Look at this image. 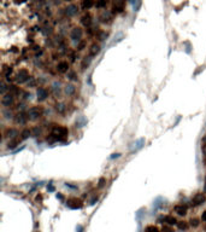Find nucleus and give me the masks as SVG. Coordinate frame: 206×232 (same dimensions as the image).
<instances>
[{
  "mask_svg": "<svg viewBox=\"0 0 206 232\" xmlns=\"http://www.w3.org/2000/svg\"><path fill=\"white\" fill-rule=\"evenodd\" d=\"M28 118H29V115H28V114H24V113H18L17 115L14 116V121H16V123H19V124H24V123H27Z\"/></svg>",
  "mask_w": 206,
  "mask_h": 232,
  "instance_id": "nucleus-13",
  "label": "nucleus"
},
{
  "mask_svg": "<svg viewBox=\"0 0 206 232\" xmlns=\"http://www.w3.org/2000/svg\"><path fill=\"white\" fill-rule=\"evenodd\" d=\"M104 185H105V179H104V178H101V179L99 180V187H103Z\"/></svg>",
  "mask_w": 206,
  "mask_h": 232,
  "instance_id": "nucleus-39",
  "label": "nucleus"
},
{
  "mask_svg": "<svg viewBox=\"0 0 206 232\" xmlns=\"http://www.w3.org/2000/svg\"><path fill=\"white\" fill-rule=\"evenodd\" d=\"M174 210H175V213H177L179 215H186V214H187V207L183 206V204H177V206H175Z\"/></svg>",
  "mask_w": 206,
  "mask_h": 232,
  "instance_id": "nucleus-16",
  "label": "nucleus"
},
{
  "mask_svg": "<svg viewBox=\"0 0 206 232\" xmlns=\"http://www.w3.org/2000/svg\"><path fill=\"white\" fill-rule=\"evenodd\" d=\"M86 124V120L85 117H80L77 121H76V127H83Z\"/></svg>",
  "mask_w": 206,
  "mask_h": 232,
  "instance_id": "nucleus-32",
  "label": "nucleus"
},
{
  "mask_svg": "<svg viewBox=\"0 0 206 232\" xmlns=\"http://www.w3.org/2000/svg\"><path fill=\"white\" fill-rule=\"evenodd\" d=\"M40 134V129L37 128V127H35L34 129H33V135H39Z\"/></svg>",
  "mask_w": 206,
  "mask_h": 232,
  "instance_id": "nucleus-38",
  "label": "nucleus"
},
{
  "mask_svg": "<svg viewBox=\"0 0 206 232\" xmlns=\"http://www.w3.org/2000/svg\"><path fill=\"white\" fill-rule=\"evenodd\" d=\"M86 41L85 40H81L80 42H77V46H76V48H77V51H82V50H85V47H86Z\"/></svg>",
  "mask_w": 206,
  "mask_h": 232,
  "instance_id": "nucleus-30",
  "label": "nucleus"
},
{
  "mask_svg": "<svg viewBox=\"0 0 206 232\" xmlns=\"http://www.w3.org/2000/svg\"><path fill=\"white\" fill-rule=\"evenodd\" d=\"M204 192L206 194V175H205V187H204Z\"/></svg>",
  "mask_w": 206,
  "mask_h": 232,
  "instance_id": "nucleus-47",
  "label": "nucleus"
},
{
  "mask_svg": "<svg viewBox=\"0 0 206 232\" xmlns=\"http://www.w3.org/2000/svg\"><path fill=\"white\" fill-rule=\"evenodd\" d=\"M48 190H50V191H53V190H54V187H53V186H50V187H48Z\"/></svg>",
  "mask_w": 206,
  "mask_h": 232,
  "instance_id": "nucleus-46",
  "label": "nucleus"
},
{
  "mask_svg": "<svg viewBox=\"0 0 206 232\" xmlns=\"http://www.w3.org/2000/svg\"><path fill=\"white\" fill-rule=\"evenodd\" d=\"M68 76H69V79H70V80H77V78H76L75 73H69V74H68Z\"/></svg>",
  "mask_w": 206,
  "mask_h": 232,
  "instance_id": "nucleus-36",
  "label": "nucleus"
},
{
  "mask_svg": "<svg viewBox=\"0 0 206 232\" xmlns=\"http://www.w3.org/2000/svg\"><path fill=\"white\" fill-rule=\"evenodd\" d=\"M82 35H83V31H82V29H81V28L75 27V28H72V29H71V33H70V38H71V40L80 42V41H81V39H82Z\"/></svg>",
  "mask_w": 206,
  "mask_h": 232,
  "instance_id": "nucleus-5",
  "label": "nucleus"
},
{
  "mask_svg": "<svg viewBox=\"0 0 206 232\" xmlns=\"http://www.w3.org/2000/svg\"><path fill=\"white\" fill-rule=\"evenodd\" d=\"M108 4V0H97L95 2V7L97 8H105Z\"/></svg>",
  "mask_w": 206,
  "mask_h": 232,
  "instance_id": "nucleus-25",
  "label": "nucleus"
},
{
  "mask_svg": "<svg viewBox=\"0 0 206 232\" xmlns=\"http://www.w3.org/2000/svg\"><path fill=\"white\" fill-rule=\"evenodd\" d=\"M125 8V0H116L113 4H112V7H111V13L113 15H118V13H122Z\"/></svg>",
  "mask_w": 206,
  "mask_h": 232,
  "instance_id": "nucleus-3",
  "label": "nucleus"
},
{
  "mask_svg": "<svg viewBox=\"0 0 206 232\" xmlns=\"http://www.w3.org/2000/svg\"><path fill=\"white\" fill-rule=\"evenodd\" d=\"M65 10H66L65 12H66L68 16H75V15L79 12V7H77L76 5H70V6H68Z\"/></svg>",
  "mask_w": 206,
  "mask_h": 232,
  "instance_id": "nucleus-17",
  "label": "nucleus"
},
{
  "mask_svg": "<svg viewBox=\"0 0 206 232\" xmlns=\"http://www.w3.org/2000/svg\"><path fill=\"white\" fill-rule=\"evenodd\" d=\"M201 152H203V162L206 166V135H204L201 140Z\"/></svg>",
  "mask_w": 206,
  "mask_h": 232,
  "instance_id": "nucleus-22",
  "label": "nucleus"
},
{
  "mask_svg": "<svg viewBox=\"0 0 206 232\" xmlns=\"http://www.w3.org/2000/svg\"><path fill=\"white\" fill-rule=\"evenodd\" d=\"M145 232H162L158 227H156V226H153V225H150V226H147L146 229H145Z\"/></svg>",
  "mask_w": 206,
  "mask_h": 232,
  "instance_id": "nucleus-29",
  "label": "nucleus"
},
{
  "mask_svg": "<svg viewBox=\"0 0 206 232\" xmlns=\"http://www.w3.org/2000/svg\"><path fill=\"white\" fill-rule=\"evenodd\" d=\"M43 114V108L40 107V105H36V107H31L29 110H28V115L29 118L31 120H37L39 117H41Z\"/></svg>",
  "mask_w": 206,
  "mask_h": 232,
  "instance_id": "nucleus-2",
  "label": "nucleus"
},
{
  "mask_svg": "<svg viewBox=\"0 0 206 232\" xmlns=\"http://www.w3.org/2000/svg\"><path fill=\"white\" fill-rule=\"evenodd\" d=\"M93 6H95L94 0H82L81 1V8L82 10H91Z\"/></svg>",
  "mask_w": 206,
  "mask_h": 232,
  "instance_id": "nucleus-15",
  "label": "nucleus"
},
{
  "mask_svg": "<svg viewBox=\"0 0 206 232\" xmlns=\"http://www.w3.org/2000/svg\"><path fill=\"white\" fill-rule=\"evenodd\" d=\"M162 232H174L172 230V227H171V225H163V227H162Z\"/></svg>",
  "mask_w": 206,
  "mask_h": 232,
  "instance_id": "nucleus-33",
  "label": "nucleus"
},
{
  "mask_svg": "<svg viewBox=\"0 0 206 232\" xmlns=\"http://www.w3.org/2000/svg\"><path fill=\"white\" fill-rule=\"evenodd\" d=\"M37 232H40V231H37Z\"/></svg>",
  "mask_w": 206,
  "mask_h": 232,
  "instance_id": "nucleus-49",
  "label": "nucleus"
},
{
  "mask_svg": "<svg viewBox=\"0 0 206 232\" xmlns=\"http://www.w3.org/2000/svg\"><path fill=\"white\" fill-rule=\"evenodd\" d=\"M21 141H22L21 138H13V139H11V140L7 143V149H14L17 145L21 144Z\"/></svg>",
  "mask_w": 206,
  "mask_h": 232,
  "instance_id": "nucleus-18",
  "label": "nucleus"
},
{
  "mask_svg": "<svg viewBox=\"0 0 206 232\" xmlns=\"http://www.w3.org/2000/svg\"><path fill=\"white\" fill-rule=\"evenodd\" d=\"M112 15H113V13H106V12L103 13V15L100 16L101 22H103V23H107V24H108V23H112V19H113V18H112Z\"/></svg>",
  "mask_w": 206,
  "mask_h": 232,
  "instance_id": "nucleus-21",
  "label": "nucleus"
},
{
  "mask_svg": "<svg viewBox=\"0 0 206 232\" xmlns=\"http://www.w3.org/2000/svg\"><path fill=\"white\" fill-rule=\"evenodd\" d=\"M97 201H98V197H94V198L91 201V204H92V206H93V204H95V202H97Z\"/></svg>",
  "mask_w": 206,
  "mask_h": 232,
  "instance_id": "nucleus-41",
  "label": "nucleus"
},
{
  "mask_svg": "<svg viewBox=\"0 0 206 232\" xmlns=\"http://www.w3.org/2000/svg\"><path fill=\"white\" fill-rule=\"evenodd\" d=\"M64 92L68 94V96H72L75 92H76V87L72 85V84H68L64 88Z\"/></svg>",
  "mask_w": 206,
  "mask_h": 232,
  "instance_id": "nucleus-20",
  "label": "nucleus"
},
{
  "mask_svg": "<svg viewBox=\"0 0 206 232\" xmlns=\"http://www.w3.org/2000/svg\"><path fill=\"white\" fill-rule=\"evenodd\" d=\"M36 96H37V99H39V101H45V99L48 98L50 92H48V90L45 88V87H39L37 91H36Z\"/></svg>",
  "mask_w": 206,
  "mask_h": 232,
  "instance_id": "nucleus-8",
  "label": "nucleus"
},
{
  "mask_svg": "<svg viewBox=\"0 0 206 232\" xmlns=\"http://www.w3.org/2000/svg\"><path fill=\"white\" fill-rule=\"evenodd\" d=\"M114 157H119V154H113V155L111 156V158H114Z\"/></svg>",
  "mask_w": 206,
  "mask_h": 232,
  "instance_id": "nucleus-43",
  "label": "nucleus"
},
{
  "mask_svg": "<svg viewBox=\"0 0 206 232\" xmlns=\"http://www.w3.org/2000/svg\"><path fill=\"white\" fill-rule=\"evenodd\" d=\"M100 45L99 44H97V42H93L92 45H91V47H89V51H88V53H89V56L91 57H97L98 55H99V52H100Z\"/></svg>",
  "mask_w": 206,
  "mask_h": 232,
  "instance_id": "nucleus-12",
  "label": "nucleus"
},
{
  "mask_svg": "<svg viewBox=\"0 0 206 232\" xmlns=\"http://www.w3.org/2000/svg\"><path fill=\"white\" fill-rule=\"evenodd\" d=\"M70 58H71L70 61L74 63V62L76 61V53H75V52H71V55H70Z\"/></svg>",
  "mask_w": 206,
  "mask_h": 232,
  "instance_id": "nucleus-37",
  "label": "nucleus"
},
{
  "mask_svg": "<svg viewBox=\"0 0 206 232\" xmlns=\"http://www.w3.org/2000/svg\"><path fill=\"white\" fill-rule=\"evenodd\" d=\"M205 201H206L205 194L200 192V194H197V195L193 197V200H192V204H193V206H200V204H203Z\"/></svg>",
  "mask_w": 206,
  "mask_h": 232,
  "instance_id": "nucleus-9",
  "label": "nucleus"
},
{
  "mask_svg": "<svg viewBox=\"0 0 206 232\" xmlns=\"http://www.w3.org/2000/svg\"><path fill=\"white\" fill-rule=\"evenodd\" d=\"M143 145H145V139L143 138H141V139H139L136 141V149H141Z\"/></svg>",
  "mask_w": 206,
  "mask_h": 232,
  "instance_id": "nucleus-34",
  "label": "nucleus"
},
{
  "mask_svg": "<svg viewBox=\"0 0 206 232\" xmlns=\"http://www.w3.org/2000/svg\"><path fill=\"white\" fill-rule=\"evenodd\" d=\"M91 61H92V57H91V56H88V57H85V58H83L82 64H81L82 70H85L86 68H88V67L91 65Z\"/></svg>",
  "mask_w": 206,
  "mask_h": 232,
  "instance_id": "nucleus-24",
  "label": "nucleus"
},
{
  "mask_svg": "<svg viewBox=\"0 0 206 232\" xmlns=\"http://www.w3.org/2000/svg\"><path fill=\"white\" fill-rule=\"evenodd\" d=\"M177 226H179L180 230H183V231L188 229V224H187L186 221H179V223H177Z\"/></svg>",
  "mask_w": 206,
  "mask_h": 232,
  "instance_id": "nucleus-31",
  "label": "nucleus"
},
{
  "mask_svg": "<svg viewBox=\"0 0 206 232\" xmlns=\"http://www.w3.org/2000/svg\"><path fill=\"white\" fill-rule=\"evenodd\" d=\"M11 73H12V68H11V67H5V68H2V74H4L6 78H8V76L11 75Z\"/></svg>",
  "mask_w": 206,
  "mask_h": 232,
  "instance_id": "nucleus-28",
  "label": "nucleus"
},
{
  "mask_svg": "<svg viewBox=\"0 0 206 232\" xmlns=\"http://www.w3.org/2000/svg\"><path fill=\"white\" fill-rule=\"evenodd\" d=\"M66 206L69 208H71V209H81L83 207V203L79 198H70V200H68Z\"/></svg>",
  "mask_w": 206,
  "mask_h": 232,
  "instance_id": "nucleus-6",
  "label": "nucleus"
},
{
  "mask_svg": "<svg viewBox=\"0 0 206 232\" xmlns=\"http://www.w3.org/2000/svg\"><path fill=\"white\" fill-rule=\"evenodd\" d=\"M56 110H57L59 114H64L65 110H66V107H65L63 103H58V104H56Z\"/></svg>",
  "mask_w": 206,
  "mask_h": 232,
  "instance_id": "nucleus-27",
  "label": "nucleus"
},
{
  "mask_svg": "<svg viewBox=\"0 0 206 232\" xmlns=\"http://www.w3.org/2000/svg\"><path fill=\"white\" fill-rule=\"evenodd\" d=\"M8 92L12 93L13 96H17V94H21V93H22V91H21L17 86H10V87H8Z\"/></svg>",
  "mask_w": 206,
  "mask_h": 232,
  "instance_id": "nucleus-26",
  "label": "nucleus"
},
{
  "mask_svg": "<svg viewBox=\"0 0 206 232\" xmlns=\"http://www.w3.org/2000/svg\"><path fill=\"white\" fill-rule=\"evenodd\" d=\"M24 0H14V2H17V4H19V2H23Z\"/></svg>",
  "mask_w": 206,
  "mask_h": 232,
  "instance_id": "nucleus-45",
  "label": "nucleus"
},
{
  "mask_svg": "<svg viewBox=\"0 0 206 232\" xmlns=\"http://www.w3.org/2000/svg\"><path fill=\"white\" fill-rule=\"evenodd\" d=\"M65 1H68V2H71V1H74V0H65Z\"/></svg>",
  "mask_w": 206,
  "mask_h": 232,
  "instance_id": "nucleus-48",
  "label": "nucleus"
},
{
  "mask_svg": "<svg viewBox=\"0 0 206 232\" xmlns=\"http://www.w3.org/2000/svg\"><path fill=\"white\" fill-rule=\"evenodd\" d=\"M29 79H30V75H29V71L27 69H21L16 74V78H14L16 82H18V84H24V82L29 81Z\"/></svg>",
  "mask_w": 206,
  "mask_h": 232,
  "instance_id": "nucleus-4",
  "label": "nucleus"
},
{
  "mask_svg": "<svg viewBox=\"0 0 206 232\" xmlns=\"http://www.w3.org/2000/svg\"><path fill=\"white\" fill-rule=\"evenodd\" d=\"M80 22H81V24H82L83 27L88 28V27H91V25H92V22H93V19H92V16H91L89 13H85V15L81 17Z\"/></svg>",
  "mask_w": 206,
  "mask_h": 232,
  "instance_id": "nucleus-11",
  "label": "nucleus"
},
{
  "mask_svg": "<svg viewBox=\"0 0 206 232\" xmlns=\"http://www.w3.org/2000/svg\"><path fill=\"white\" fill-rule=\"evenodd\" d=\"M57 198H59V200H63V196H62L60 194H58V195H57Z\"/></svg>",
  "mask_w": 206,
  "mask_h": 232,
  "instance_id": "nucleus-44",
  "label": "nucleus"
},
{
  "mask_svg": "<svg viewBox=\"0 0 206 232\" xmlns=\"http://www.w3.org/2000/svg\"><path fill=\"white\" fill-rule=\"evenodd\" d=\"M76 231H77V232H83V227H82L81 225H77V227H76Z\"/></svg>",
  "mask_w": 206,
  "mask_h": 232,
  "instance_id": "nucleus-40",
  "label": "nucleus"
},
{
  "mask_svg": "<svg viewBox=\"0 0 206 232\" xmlns=\"http://www.w3.org/2000/svg\"><path fill=\"white\" fill-rule=\"evenodd\" d=\"M162 220L165 221L168 225H171V226H172V225H177V223H179L177 219H176L175 217H172V215H165V217H163L159 221H162Z\"/></svg>",
  "mask_w": 206,
  "mask_h": 232,
  "instance_id": "nucleus-14",
  "label": "nucleus"
},
{
  "mask_svg": "<svg viewBox=\"0 0 206 232\" xmlns=\"http://www.w3.org/2000/svg\"><path fill=\"white\" fill-rule=\"evenodd\" d=\"M31 134H33V131H30L29 128H25V129H23L22 133H21V139H22V140H25V139H28Z\"/></svg>",
  "mask_w": 206,
  "mask_h": 232,
  "instance_id": "nucleus-23",
  "label": "nucleus"
},
{
  "mask_svg": "<svg viewBox=\"0 0 206 232\" xmlns=\"http://www.w3.org/2000/svg\"><path fill=\"white\" fill-rule=\"evenodd\" d=\"M189 223H191V226H193V227H198L199 226V220L198 219H192Z\"/></svg>",
  "mask_w": 206,
  "mask_h": 232,
  "instance_id": "nucleus-35",
  "label": "nucleus"
},
{
  "mask_svg": "<svg viewBox=\"0 0 206 232\" xmlns=\"http://www.w3.org/2000/svg\"><path fill=\"white\" fill-rule=\"evenodd\" d=\"M14 102V96L12 93H7V94H2V98H1V104L4 107H10L12 105Z\"/></svg>",
  "mask_w": 206,
  "mask_h": 232,
  "instance_id": "nucleus-7",
  "label": "nucleus"
},
{
  "mask_svg": "<svg viewBox=\"0 0 206 232\" xmlns=\"http://www.w3.org/2000/svg\"><path fill=\"white\" fill-rule=\"evenodd\" d=\"M69 63L66 62V61H62V62H59L58 64H57V71L58 73H60V74H65V73H68V70H69Z\"/></svg>",
  "mask_w": 206,
  "mask_h": 232,
  "instance_id": "nucleus-10",
  "label": "nucleus"
},
{
  "mask_svg": "<svg viewBox=\"0 0 206 232\" xmlns=\"http://www.w3.org/2000/svg\"><path fill=\"white\" fill-rule=\"evenodd\" d=\"M201 219H203V221H205L206 223V210L203 213V215H201Z\"/></svg>",
  "mask_w": 206,
  "mask_h": 232,
  "instance_id": "nucleus-42",
  "label": "nucleus"
},
{
  "mask_svg": "<svg viewBox=\"0 0 206 232\" xmlns=\"http://www.w3.org/2000/svg\"><path fill=\"white\" fill-rule=\"evenodd\" d=\"M69 134V129L64 126H54L51 133V139L52 140H59L63 141Z\"/></svg>",
  "mask_w": 206,
  "mask_h": 232,
  "instance_id": "nucleus-1",
  "label": "nucleus"
},
{
  "mask_svg": "<svg viewBox=\"0 0 206 232\" xmlns=\"http://www.w3.org/2000/svg\"><path fill=\"white\" fill-rule=\"evenodd\" d=\"M16 135H18V131L14 129V128H8V129L5 132V137H6V138L13 139V138H16Z\"/></svg>",
  "mask_w": 206,
  "mask_h": 232,
  "instance_id": "nucleus-19",
  "label": "nucleus"
}]
</instances>
